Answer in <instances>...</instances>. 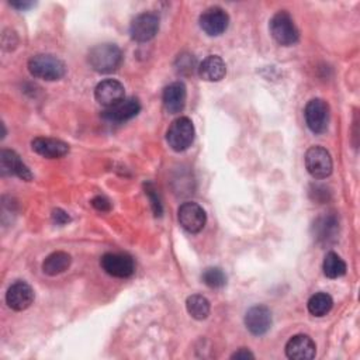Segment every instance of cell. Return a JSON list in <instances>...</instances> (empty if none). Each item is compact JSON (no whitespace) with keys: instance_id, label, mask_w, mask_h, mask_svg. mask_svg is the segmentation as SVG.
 Masks as SVG:
<instances>
[{"instance_id":"1","label":"cell","mask_w":360,"mask_h":360,"mask_svg":"<svg viewBox=\"0 0 360 360\" xmlns=\"http://www.w3.org/2000/svg\"><path fill=\"white\" fill-rule=\"evenodd\" d=\"M122 62V52L115 44H100L90 49L89 63L98 73H111Z\"/></svg>"},{"instance_id":"2","label":"cell","mask_w":360,"mask_h":360,"mask_svg":"<svg viewBox=\"0 0 360 360\" xmlns=\"http://www.w3.org/2000/svg\"><path fill=\"white\" fill-rule=\"evenodd\" d=\"M28 70L34 77L52 82L63 77L66 68L59 58L49 53H38L30 58Z\"/></svg>"},{"instance_id":"3","label":"cell","mask_w":360,"mask_h":360,"mask_svg":"<svg viewBox=\"0 0 360 360\" xmlns=\"http://www.w3.org/2000/svg\"><path fill=\"white\" fill-rule=\"evenodd\" d=\"M269 28L274 41L283 46H291L300 39V32L292 17L284 10L277 11L271 17Z\"/></svg>"},{"instance_id":"4","label":"cell","mask_w":360,"mask_h":360,"mask_svg":"<svg viewBox=\"0 0 360 360\" xmlns=\"http://www.w3.org/2000/svg\"><path fill=\"white\" fill-rule=\"evenodd\" d=\"M194 125L188 117L176 118L166 132V141L169 146L176 152L188 149L194 141Z\"/></svg>"},{"instance_id":"5","label":"cell","mask_w":360,"mask_h":360,"mask_svg":"<svg viewBox=\"0 0 360 360\" xmlns=\"http://www.w3.org/2000/svg\"><path fill=\"white\" fill-rule=\"evenodd\" d=\"M305 167L314 179H326L330 176L333 163L330 153L322 146H311L305 152Z\"/></svg>"},{"instance_id":"6","label":"cell","mask_w":360,"mask_h":360,"mask_svg":"<svg viewBox=\"0 0 360 360\" xmlns=\"http://www.w3.org/2000/svg\"><path fill=\"white\" fill-rule=\"evenodd\" d=\"M177 219L184 231L190 233H198L205 226L207 215L200 204L194 201H187L179 207Z\"/></svg>"},{"instance_id":"7","label":"cell","mask_w":360,"mask_h":360,"mask_svg":"<svg viewBox=\"0 0 360 360\" xmlns=\"http://www.w3.org/2000/svg\"><path fill=\"white\" fill-rule=\"evenodd\" d=\"M305 122L314 134H323L329 125V105L322 98H312L307 103L305 110Z\"/></svg>"},{"instance_id":"8","label":"cell","mask_w":360,"mask_h":360,"mask_svg":"<svg viewBox=\"0 0 360 360\" xmlns=\"http://www.w3.org/2000/svg\"><path fill=\"white\" fill-rule=\"evenodd\" d=\"M103 270L117 278L131 277L135 271V263L127 253H104L100 259Z\"/></svg>"},{"instance_id":"9","label":"cell","mask_w":360,"mask_h":360,"mask_svg":"<svg viewBox=\"0 0 360 360\" xmlns=\"http://www.w3.org/2000/svg\"><path fill=\"white\" fill-rule=\"evenodd\" d=\"M159 30V18L153 13L138 14L129 25V34L134 41L146 42L150 41Z\"/></svg>"},{"instance_id":"10","label":"cell","mask_w":360,"mask_h":360,"mask_svg":"<svg viewBox=\"0 0 360 360\" xmlns=\"http://www.w3.org/2000/svg\"><path fill=\"white\" fill-rule=\"evenodd\" d=\"M198 21H200V27L205 34L211 37H217L226 31L229 25V15L224 8L214 6L204 10Z\"/></svg>"},{"instance_id":"11","label":"cell","mask_w":360,"mask_h":360,"mask_svg":"<svg viewBox=\"0 0 360 360\" xmlns=\"http://www.w3.org/2000/svg\"><path fill=\"white\" fill-rule=\"evenodd\" d=\"M94 97L98 104L108 108L125 98V89L121 82L115 79H105L96 86Z\"/></svg>"},{"instance_id":"12","label":"cell","mask_w":360,"mask_h":360,"mask_svg":"<svg viewBox=\"0 0 360 360\" xmlns=\"http://www.w3.org/2000/svg\"><path fill=\"white\" fill-rule=\"evenodd\" d=\"M139 111H141L139 100L135 97H128V98H122L120 103L114 104L112 107L105 108V111L103 112V117L110 122L121 124L134 118Z\"/></svg>"},{"instance_id":"13","label":"cell","mask_w":360,"mask_h":360,"mask_svg":"<svg viewBox=\"0 0 360 360\" xmlns=\"http://www.w3.org/2000/svg\"><path fill=\"white\" fill-rule=\"evenodd\" d=\"M6 302L14 311H24L34 302V290L28 283L18 280L8 287Z\"/></svg>"},{"instance_id":"14","label":"cell","mask_w":360,"mask_h":360,"mask_svg":"<svg viewBox=\"0 0 360 360\" xmlns=\"http://www.w3.org/2000/svg\"><path fill=\"white\" fill-rule=\"evenodd\" d=\"M245 326L252 335H264L271 326V312L266 305H253L245 314Z\"/></svg>"},{"instance_id":"15","label":"cell","mask_w":360,"mask_h":360,"mask_svg":"<svg viewBox=\"0 0 360 360\" xmlns=\"http://www.w3.org/2000/svg\"><path fill=\"white\" fill-rule=\"evenodd\" d=\"M0 172L3 176H17L21 180L30 181L32 173L27 165L20 159V156L10 149H3L0 152Z\"/></svg>"},{"instance_id":"16","label":"cell","mask_w":360,"mask_h":360,"mask_svg":"<svg viewBox=\"0 0 360 360\" xmlns=\"http://www.w3.org/2000/svg\"><path fill=\"white\" fill-rule=\"evenodd\" d=\"M285 354L292 360H309L316 354L315 342L308 335H295L285 345Z\"/></svg>"},{"instance_id":"17","label":"cell","mask_w":360,"mask_h":360,"mask_svg":"<svg viewBox=\"0 0 360 360\" xmlns=\"http://www.w3.org/2000/svg\"><path fill=\"white\" fill-rule=\"evenodd\" d=\"M31 148L35 153L46 159H58L69 152V145L60 139L37 136L31 141Z\"/></svg>"},{"instance_id":"18","label":"cell","mask_w":360,"mask_h":360,"mask_svg":"<svg viewBox=\"0 0 360 360\" xmlns=\"http://www.w3.org/2000/svg\"><path fill=\"white\" fill-rule=\"evenodd\" d=\"M186 97L187 90L184 83L181 82H173L163 90V107L169 114H177L183 111L186 105Z\"/></svg>"},{"instance_id":"19","label":"cell","mask_w":360,"mask_h":360,"mask_svg":"<svg viewBox=\"0 0 360 360\" xmlns=\"http://www.w3.org/2000/svg\"><path fill=\"white\" fill-rule=\"evenodd\" d=\"M198 75L205 82H219L226 75V65L218 55H210L198 66Z\"/></svg>"},{"instance_id":"20","label":"cell","mask_w":360,"mask_h":360,"mask_svg":"<svg viewBox=\"0 0 360 360\" xmlns=\"http://www.w3.org/2000/svg\"><path fill=\"white\" fill-rule=\"evenodd\" d=\"M72 257L69 253L58 250L45 257L42 262V271L48 276H58L70 267Z\"/></svg>"},{"instance_id":"21","label":"cell","mask_w":360,"mask_h":360,"mask_svg":"<svg viewBox=\"0 0 360 360\" xmlns=\"http://www.w3.org/2000/svg\"><path fill=\"white\" fill-rule=\"evenodd\" d=\"M338 231H339V222L333 215L319 217L314 222V235L319 242L328 243L329 240L335 239Z\"/></svg>"},{"instance_id":"22","label":"cell","mask_w":360,"mask_h":360,"mask_svg":"<svg viewBox=\"0 0 360 360\" xmlns=\"http://www.w3.org/2000/svg\"><path fill=\"white\" fill-rule=\"evenodd\" d=\"M186 308L187 312L191 315V318L197 321H202L210 315V301L200 294H193L186 300Z\"/></svg>"},{"instance_id":"23","label":"cell","mask_w":360,"mask_h":360,"mask_svg":"<svg viewBox=\"0 0 360 360\" xmlns=\"http://www.w3.org/2000/svg\"><path fill=\"white\" fill-rule=\"evenodd\" d=\"M308 311L314 316H323L326 315L332 307H333V300L328 292H315L314 295L309 297L308 300Z\"/></svg>"},{"instance_id":"24","label":"cell","mask_w":360,"mask_h":360,"mask_svg":"<svg viewBox=\"0 0 360 360\" xmlns=\"http://www.w3.org/2000/svg\"><path fill=\"white\" fill-rule=\"evenodd\" d=\"M322 270L323 274L329 278H338L345 276L346 273V263L345 260L335 252H328L323 263H322Z\"/></svg>"},{"instance_id":"25","label":"cell","mask_w":360,"mask_h":360,"mask_svg":"<svg viewBox=\"0 0 360 360\" xmlns=\"http://www.w3.org/2000/svg\"><path fill=\"white\" fill-rule=\"evenodd\" d=\"M201 280L210 288H221L226 284V276L219 267H207L201 274Z\"/></svg>"},{"instance_id":"26","label":"cell","mask_w":360,"mask_h":360,"mask_svg":"<svg viewBox=\"0 0 360 360\" xmlns=\"http://www.w3.org/2000/svg\"><path fill=\"white\" fill-rule=\"evenodd\" d=\"M145 193L149 197L153 214L156 217H160L162 215V202H160V198H159V194H158L155 186L152 183H145Z\"/></svg>"},{"instance_id":"27","label":"cell","mask_w":360,"mask_h":360,"mask_svg":"<svg viewBox=\"0 0 360 360\" xmlns=\"http://www.w3.org/2000/svg\"><path fill=\"white\" fill-rule=\"evenodd\" d=\"M90 202H91V205H93L97 211L108 212V211L111 210V204H110V201H108L105 197H103V195H96Z\"/></svg>"},{"instance_id":"28","label":"cell","mask_w":360,"mask_h":360,"mask_svg":"<svg viewBox=\"0 0 360 360\" xmlns=\"http://www.w3.org/2000/svg\"><path fill=\"white\" fill-rule=\"evenodd\" d=\"M52 219L55 224L58 225H63V224H68L70 221V217L68 215V212H65L63 210L60 208H56L52 211Z\"/></svg>"},{"instance_id":"29","label":"cell","mask_w":360,"mask_h":360,"mask_svg":"<svg viewBox=\"0 0 360 360\" xmlns=\"http://www.w3.org/2000/svg\"><path fill=\"white\" fill-rule=\"evenodd\" d=\"M232 359H255V354L252 352H249L248 349H239L238 352H235L232 356Z\"/></svg>"},{"instance_id":"30","label":"cell","mask_w":360,"mask_h":360,"mask_svg":"<svg viewBox=\"0 0 360 360\" xmlns=\"http://www.w3.org/2000/svg\"><path fill=\"white\" fill-rule=\"evenodd\" d=\"M13 7H15V8H20V10H25V8H28V7H31L32 6V3L31 1H17V3H10Z\"/></svg>"}]
</instances>
